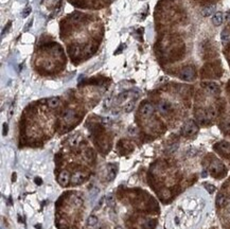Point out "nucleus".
Wrapping results in <instances>:
<instances>
[{
  "label": "nucleus",
  "instance_id": "nucleus-1",
  "mask_svg": "<svg viewBox=\"0 0 230 229\" xmlns=\"http://www.w3.org/2000/svg\"><path fill=\"white\" fill-rule=\"evenodd\" d=\"M209 172L213 177L220 178V177H223L226 174V168L224 167V164L221 161H218L217 159H214L209 164Z\"/></svg>",
  "mask_w": 230,
  "mask_h": 229
},
{
  "label": "nucleus",
  "instance_id": "nucleus-2",
  "mask_svg": "<svg viewBox=\"0 0 230 229\" xmlns=\"http://www.w3.org/2000/svg\"><path fill=\"white\" fill-rule=\"evenodd\" d=\"M198 132V126L193 120H189L181 127V135L185 137H192Z\"/></svg>",
  "mask_w": 230,
  "mask_h": 229
},
{
  "label": "nucleus",
  "instance_id": "nucleus-3",
  "mask_svg": "<svg viewBox=\"0 0 230 229\" xmlns=\"http://www.w3.org/2000/svg\"><path fill=\"white\" fill-rule=\"evenodd\" d=\"M195 77H196V72H195V68L193 66L185 67L179 72V77L184 81H187V82H191V81L195 79Z\"/></svg>",
  "mask_w": 230,
  "mask_h": 229
},
{
  "label": "nucleus",
  "instance_id": "nucleus-4",
  "mask_svg": "<svg viewBox=\"0 0 230 229\" xmlns=\"http://www.w3.org/2000/svg\"><path fill=\"white\" fill-rule=\"evenodd\" d=\"M201 86H203L204 89L207 91V93L212 94V96H217V94L221 93L220 86L214 82H204L201 84Z\"/></svg>",
  "mask_w": 230,
  "mask_h": 229
},
{
  "label": "nucleus",
  "instance_id": "nucleus-5",
  "mask_svg": "<svg viewBox=\"0 0 230 229\" xmlns=\"http://www.w3.org/2000/svg\"><path fill=\"white\" fill-rule=\"evenodd\" d=\"M154 110H155V108H154L153 104H151L150 102H144L143 104L140 106L139 113L143 118H148V117H151L154 114Z\"/></svg>",
  "mask_w": 230,
  "mask_h": 229
},
{
  "label": "nucleus",
  "instance_id": "nucleus-6",
  "mask_svg": "<svg viewBox=\"0 0 230 229\" xmlns=\"http://www.w3.org/2000/svg\"><path fill=\"white\" fill-rule=\"evenodd\" d=\"M215 150L218 153H221L225 157H230V142L227 141H221L217 144H215Z\"/></svg>",
  "mask_w": 230,
  "mask_h": 229
},
{
  "label": "nucleus",
  "instance_id": "nucleus-7",
  "mask_svg": "<svg viewBox=\"0 0 230 229\" xmlns=\"http://www.w3.org/2000/svg\"><path fill=\"white\" fill-rule=\"evenodd\" d=\"M195 117L196 120L200 122L201 124H208L210 121H211V118L209 117L208 110H204V109H200L195 113Z\"/></svg>",
  "mask_w": 230,
  "mask_h": 229
},
{
  "label": "nucleus",
  "instance_id": "nucleus-8",
  "mask_svg": "<svg viewBox=\"0 0 230 229\" xmlns=\"http://www.w3.org/2000/svg\"><path fill=\"white\" fill-rule=\"evenodd\" d=\"M157 109L161 114H168L172 111V105H171L170 102L168 101H160L157 105Z\"/></svg>",
  "mask_w": 230,
  "mask_h": 229
},
{
  "label": "nucleus",
  "instance_id": "nucleus-9",
  "mask_svg": "<svg viewBox=\"0 0 230 229\" xmlns=\"http://www.w3.org/2000/svg\"><path fill=\"white\" fill-rule=\"evenodd\" d=\"M62 119H63V121L65 122V123L70 124V123H72L75 119H77V113H75L73 109H67V110L64 111Z\"/></svg>",
  "mask_w": 230,
  "mask_h": 229
},
{
  "label": "nucleus",
  "instance_id": "nucleus-10",
  "mask_svg": "<svg viewBox=\"0 0 230 229\" xmlns=\"http://www.w3.org/2000/svg\"><path fill=\"white\" fill-rule=\"evenodd\" d=\"M118 147L121 151L122 154H126V153H130L134 150V146H131V143L127 140H121L120 143L118 144Z\"/></svg>",
  "mask_w": 230,
  "mask_h": 229
},
{
  "label": "nucleus",
  "instance_id": "nucleus-11",
  "mask_svg": "<svg viewBox=\"0 0 230 229\" xmlns=\"http://www.w3.org/2000/svg\"><path fill=\"white\" fill-rule=\"evenodd\" d=\"M203 73H204L205 77H217L220 75L217 70L215 69V67L213 65H207L204 68Z\"/></svg>",
  "mask_w": 230,
  "mask_h": 229
},
{
  "label": "nucleus",
  "instance_id": "nucleus-12",
  "mask_svg": "<svg viewBox=\"0 0 230 229\" xmlns=\"http://www.w3.org/2000/svg\"><path fill=\"white\" fill-rule=\"evenodd\" d=\"M70 181V174L68 171H62L58 175V183L61 186L65 187L69 184Z\"/></svg>",
  "mask_w": 230,
  "mask_h": 229
},
{
  "label": "nucleus",
  "instance_id": "nucleus-13",
  "mask_svg": "<svg viewBox=\"0 0 230 229\" xmlns=\"http://www.w3.org/2000/svg\"><path fill=\"white\" fill-rule=\"evenodd\" d=\"M84 178H85V175L82 172H75L70 178V181H71L72 185H78L84 180Z\"/></svg>",
  "mask_w": 230,
  "mask_h": 229
},
{
  "label": "nucleus",
  "instance_id": "nucleus-14",
  "mask_svg": "<svg viewBox=\"0 0 230 229\" xmlns=\"http://www.w3.org/2000/svg\"><path fill=\"white\" fill-rule=\"evenodd\" d=\"M227 202H228V197H227V195L225 193H220L217 196V200H215V203H217V207H224V206L226 205Z\"/></svg>",
  "mask_w": 230,
  "mask_h": 229
},
{
  "label": "nucleus",
  "instance_id": "nucleus-15",
  "mask_svg": "<svg viewBox=\"0 0 230 229\" xmlns=\"http://www.w3.org/2000/svg\"><path fill=\"white\" fill-rule=\"evenodd\" d=\"M224 21V14L222 12H217L215 13L214 15L212 16V24L214 26H221Z\"/></svg>",
  "mask_w": 230,
  "mask_h": 229
},
{
  "label": "nucleus",
  "instance_id": "nucleus-16",
  "mask_svg": "<svg viewBox=\"0 0 230 229\" xmlns=\"http://www.w3.org/2000/svg\"><path fill=\"white\" fill-rule=\"evenodd\" d=\"M215 14V5H207L201 10V15L205 17H208V16L214 15Z\"/></svg>",
  "mask_w": 230,
  "mask_h": 229
},
{
  "label": "nucleus",
  "instance_id": "nucleus-17",
  "mask_svg": "<svg viewBox=\"0 0 230 229\" xmlns=\"http://www.w3.org/2000/svg\"><path fill=\"white\" fill-rule=\"evenodd\" d=\"M83 18H84V15L80 12H73L72 14H70V16H69V19L73 22V24H78V22L82 21Z\"/></svg>",
  "mask_w": 230,
  "mask_h": 229
},
{
  "label": "nucleus",
  "instance_id": "nucleus-18",
  "mask_svg": "<svg viewBox=\"0 0 230 229\" xmlns=\"http://www.w3.org/2000/svg\"><path fill=\"white\" fill-rule=\"evenodd\" d=\"M47 104H48V106H49L50 108L54 109V108H56V107H58V106H60L61 100L58 99V98H56V97L50 98V99L48 100V102H47Z\"/></svg>",
  "mask_w": 230,
  "mask_h": 229
},
{
  "label": "nucleus",
  "instance_id": "nucleus-19",
  "mask_svg": "<svg viewBox=\"0 0 230 229\" xmlns=\"http://www.w3.org/2000/svg\"><path fill=\"white\" fill-rule=\"evenodd\" d=\"M68 51H69L70 55H71L72 57H77L80 55V53H81V47L78 46V45H73V46H71L68 49Z\"/></svg>",
  "mask_w": 230,
  "mask_h": 229
},
{
  "label": "nucleus",
  "instance_id": "nucleus-20",
  "mask_svg": "<svg viewBox=\"0 0 230 229\" xmlns=\"http://www.w3.org/2000/svg\"><path fill=\"white\" fill-rule=\"evenodd\" d=\"M221 40H222V43H223L224 45H226V44H228L229 41H230V32H229V30H223V32H222V34H221Z\"/></svg>",
  "mask_w": 230,
  "mask_h": 229
},
{
  "label": "nucleus",
  "instance_id": "nucleus-21",
  "mask_svg": "<svg viewBox=\"0 0 230 229\" xmlns=\"http://www.w3.org/2000/svg\"><path fill=\"white\" fill-rule=\"evenodd\" d=\"M108 175H107V179L108 180H113L115 176H116V173H117V168L113 166V164H109L108 166Z\"/></svg>",
  "mask_w": 230,
  "mask_h": 229
},
{
  "label": "nucleus",
  "instance_id": "nucleus-22",
  "mask_svg": "<svg viewBox=\"0 0 230 229\" xmlns=\"http://www.w3.org/2000/svg\"><path fill=\"white\" fill-rule=\"evenodd\" d=\"M94 152L92 151L91 149H87L85 151V153H84V157L86 158V160H88V161H92L94 159Z\"/></svg>",
  "mask_w": 230,
  "mask_h": 229
},
{
  "label": "nucleus",
  "instance_id": "nucleus-23",
  "mask_svg": "<svg viewBox=\"0 0 230 229\" xmlns=\"http://www.w3.org/2000/svg\"><path fill=\"white\" fill-rule=\"evenodd\" d=\"M82 139L83 138L80 135H75V136L72 137L71 139H70V144H71V146H77L80 144V142L82 141Z\"/></svg>",
  "mask_w": 230,
  "mask_h": 229
},
{
  "label": "nucleus",
  "instance_id": "nucleus-24",
  "mask_svg": "<svg viewBox=\"0 0 230 229\" xmlns=\"http://www.w3.org/2000/svg\"><path fill=\"white\" fill-rule=\"evenodd\" d=\"M135 107V101H130L124 105V111L126 113H131Z\"/></svg>",
  "mask_w": 230,
  "mask_h": 229
},
{
  "label": "nucleus",
  "instance_id": "nucleus-25",
  "mask_svg": "<svg viewBox=\"0 0 230 229\" xmlns=\"http://www.w3.org/2000/svg\"><path fill=\"white\" fill-rule=\"evenodd\" d=\"M130 96V91H125V93H122L121 94H119V97H118V101L119 102H123L125 101L126 99Z\"/></svg>",
  "mask_w": 230,
  "mask_h": 229
},
{
  "label": "nucleus",
  "instance_id": "nucleus-26",
  "mask_svg": "<svg viewBox=\"0 0 230 229\" xmlns=\"http://www.w3.org/2000/svg\"><path fill=\"white\" fill-rule=\"evenodd\" d=\"M31 12H32V8H31V7H27L26 9L22 11V13H21V17H22V18L28 17V16H29L30 14H31Z\"/></svg>",
  "mask_w": 230,
  "mask_h": 229
},
{
  "label": "nucleus",
  "instance_id": "nucleus-27",
  "mask_svg": "<svg viewBox=\"0 0 230 229\" xmlns=\"http://www.w3.org/2000/svg\"><path fill=\"white\" fill-rule=\"evenodd\" d=\"M88 225H90V226H94L98 223V219L96 216H89L88 217Z\"/></svg>",
  "mask_w": 230,
  "mask_h": 229
},
{
  "label": "nucleus",
  "instance_id": "nucleus-28",
  "mask_svg": "<svg viewBox=\"0 0 230 229\" xmlns=\"http://www.w3.org/2000/svg\"><path fill=\"white\" fill-rule=\"evenodd\" d=\"M223 128L226 130V132H230V119L226 120L225 122L223 123Z\"/></svg>",
  "mask_w": 230,
  "mask_h": 229
},
{
  "label": "nucleus",
  "instance_id": "nucleus-29",
  "mask_svg": "<svg viewBox=\"0 0 230 229\" xmlns=\"http://www.w3.org/2000/svg\"><path fill=\"white\" fill-rule=\"evenodd\" d=\"M105 200H106V203H107V205L113 206L114 204H115V200H114V197L113 196H106L105 197Z\"/></svg>",
  "mask_w": 230,
  "mask_h": 229
},
{
  "label": "nucleus",
  "instance_id": "nucleus-30",
  "mask_svg": "<svg viewBox=\"0 0 230 229\" xmlns=\"http://www.w3.org/2000/svg\"><path fill=\"white\" fill-rule=\"evenodd\" d=\"M10 27H11V21H9V22H8V26H7V28H4V29L2 30V36H3V34H4V33L8 31V29H9Z\"/></svg>",
  "mask_w": 230,
  "mask_h": 229
},
{
  "label": "nucleus",
  "instance_id": "nucleus-31",
  "mask_svg": "<svg viewBox=\"0 0 230 229\" xmlns=\"http://www.w3.org/2000/svg\"><path fill=\"white\" fill-rule=\"evenodd\" d=\"M207 187H208V188H207V190H208L209 192H213L214 191V187L213 186H211V185H206Z\"/></svg>",
  "mask_w": 230,
  "mask_h": 229
},
{
  "label": "nucleus",
  "instance_id": "nucleus-32",
  "mask_svg": "<svg viewBox=\"0 0 230 229\" xmlns=\"http://www.w3.org/2000/svg\"><path fill=\"white\" fill-rule=\"evenodd\" d=\"M226 21L228 22V24H230V13L227 14V16H226Z\"/></svg>",
  "mask_w": 230,
  "mask_h": 229
},
{
  "label": "nucleus",
  "instance_id": "nucleus-33",
  "mask_svg": "<svg viewBox=\"0 0 230 229\" xmlns=\"http://www.w3.org/2000/svg\"><path fill=\"white\" fill-rule=\"evenodd\" d=\"M116 229H122V228H121V227H117Z\"/></svg>",
  "mask_w": 230,
  "mask_h": 229
}]
</instances>
